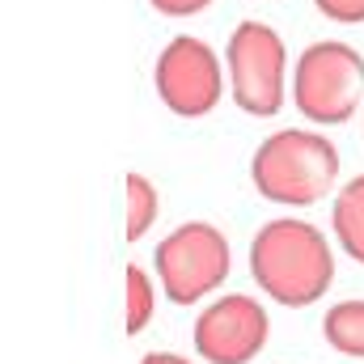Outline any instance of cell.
<instances>
[{
	"label": "cell",
	"instance_id": "cell-10",
	"mask_svg": "<svg viewBox=\"0 0 364 364\" xmlns=\"http://www.w3.org/2000/svg\"><path fill=\"white\" fill-rule=\"evenodd\" d=\"M123 186H127V242H140L157 225L161 199H157V186L144 178V174H127Z\"/></svg>",
	"mask_w": 364,
	"mask_h": 364
},
{
	"label": "cell",
	"instance_id": "cell-7",
	"mask_svg": "<svg viewBox=\"0 0 364 364\" xmlns=\"http://www.w3.org/2000/svg\"><path fill=\"white\" fill-rule=\"evenodd\" d=\"M272 322L250 292H229L212 301L195 322V352L208 364H250L267 348Z\"/></svg>",
	"mask_w": 364,
	"mask_h": 364
},
{
	"label": "cell",
	"instance_id": "cell-9",
	"mask_svg": "<svg viewBox=\"0 0 364 364\" xmlns=\"http://www.w3.org/2000/svg\"><path fill=\"white\" fill-rule=\"evenodd\" d=\"M322 339L339 356L364 360V301H339V305H331L326 318H322Z\"/></svg>",
	"mask_w": 364,
	"mask_h": 364
},
{
	"label": "cell",
	"instance_id": "cell-8",
	"mask_svg": "<svg viewBox=\"0 0 364 364\" xmlns=\"http://www.w3.org/2000/svg\"><path fill=\"white\" fill-rule=\"evenodd\" d=\"M331 229H335V237H339L343 255H348V259H356V263H364V174H356L348 186H339V191H335Z\"/></svg>",
	"mask_w": 364,
	"mask_h": 364
},
{
	"label": "cell",
	"instance_id": "cell-3",
	"mask_svg": "<svg viewBox=\"0 0 364 364\" xmlns=\"http://www.w3.org/2000/svg\"><path fill=\"white\" fill-rule=\"evenodd\" d=\"M364 102V55L343 38L309 43L292 64V106L305 123L339 127Z\"/></svg>",
	"mask_w": 364,
	"mask_h": 364
},
{
	"label": "cell",
	"instance_id": "cell-13",
	"mask_svg": "<svg viewBox=\"0 0 364 364\" xmlns=\"http://www.w3.org/2000/svg\"><path fill=\"white\" fill-rule=\"evenodd\" d=\"M161 17H195V13H203V9H212L216 0H149Z\"/></svg>",
	"mask_w": 364,
	"mask_h": 364
},
{
	"label": "cell",
	"instance_id": "cell-4",
	"mask_svg": "<svg viewBox=\"0 0 364 364\" xmlns=\"http://www.w3.org/2000/svg\"><path fill=\"white\" fill-rule=\"evenodd\" d=\"M229 97L255 119H275L288 97V47L267 21H242L225 43Z\"/></svg>",
	"mask_w": 364,
	"mask_h": 364
},
{
	"label": "cell",
	"instance_id": "cell-11",
	"mask_svg": "<svg viewBox=\"0 0 364 364\" xmlns=\"http://www.w3.org/2000/svg\"><path fill=\"white\" fill-rule=\"evenodd\" d=\"M157 314V288H153V275L144 267H127V335H140Z\"/></svg>",
	"mask_w": 364,
	"mask_h": 364
},
{
	"label": "cell",
	"instance_id": "cell-1",
	"mask_svg": "<svg viewBox=\"0 0 364 364\" xmlns=\"http://www.w3.org/2000/svg\"><path fill=\"white\" fill-rule=\"evenodd\" d=\"M250 275L284 309H305L322 301L335 279V255L318 225L279 216L267 220L250 242Z\"/></svg>",
	"mask_w": 364,
	"mask_h": 364
},
{
	"label": "cell",
	"instance_id": "cell-12",
	"mask_svg": "<svg viewBox=\"0 0 364 364\" xmlns=\"http://www.w3.org/2000/svg\"><path fill=\"white\" fill-rule=\"evenodd\" d=\"M314 9L335 26H364V0H314Z\"/></svg>",
	"mask_w": 364,
	"mask_h": 364
},
{
	"label": "cell",
	"instance_id": "cell-14",
	"mask_svg": "<svg viewBox=\"0 0 364 364\" xmlns=\"http://www.w3.org/2000/svg\"><path fill=\"white\" fill-rule=\"evenodd\" d=\"M140 364H191L186 356H174V352H149Z\"/></svg>",
	"mask_w": 364,
	"mask_h": 364
},
{
	"label": "cell",
	"instance_id": "cell-15",
	"mask_svg": "<svg viewBox=\"0 0 364 364\" xmlns=\"http://www.w3.org/2000/svg\"><path fill=\"white\" fill-rule=\"evenodd\" d=\"M360 127H364V123H360Z\"/></svg>",
	"mask_w": 364,
	"mask_h": 364
},
{
	"label": "cell",
	"instance_id": "cell-2",
	"mask_svg": "<svg viewBox=\"0 0 364 364\" xmlns=\"http://www.w3.org/2000/svg\"><path fill=\"white\" fill-rule=\"evenodd\" d=\"M250 182L267 203L284 208H309L339 182V149L314 127H279L272 132L255 157Z\"/></svg>",
	"mask_w": 364,
	"mask_h": 364
},
{
	"label": "cell",
	"instance_id": "cell-5",
	"mask_svg": "<svg viewBox=\"0 0 364 364\" xmlns=\"http://www.w3.org/2000/svg\"><path fill=\"white\" fill-rule=\"evenodd\" d=\"M229 267H233L229 237L208 220H186L153 250L157 284L174 305H195L208 292H216L229 279Z\"/></svg>",
	"mask_w": 364,
	"mask_h": 364
},
{
	"label": "cell",
	"instance_id": "cell-6",
	"mask_svg": "<svg viewBox=\"0 0 364 364\" xmlns=\"http://www.w3.org/2000/svg\"><path fill=\"white\" fill-rule=\"evenodd\" d=\"M153 90L170 114L203 119L220 106V93H229V73H220V55L212 51V43L174 34L153 64Z\"/></svg>",
	"mask_w": 364,
	"mask_h": 364
}]
</instances>
